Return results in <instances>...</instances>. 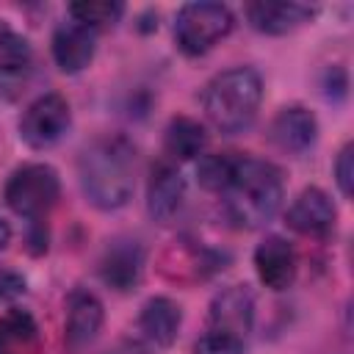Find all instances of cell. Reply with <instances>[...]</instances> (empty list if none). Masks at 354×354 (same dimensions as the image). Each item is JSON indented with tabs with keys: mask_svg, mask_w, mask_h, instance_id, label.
<instances>
[{
	"mask_svg": "<svg viewBox=\"0 0 354 354\" xmlns=\"http://www.w3.org/2000/svg\"><path fill=\"white\" fill-rule=\"evenodd\" d=\"M218 196L235 227L257 230L277 216L285 196V180L271 160L235 152L230 180Z\"/></svg>",
	"mask_w": 354,
	"mask_h": 354,
	"instance_id": "obj_1",
	"label": "cell"
},
{
	"mask_svg": "<svg viewBox=\"0 0 354 354\" xmlns=\"http://www.w3.org/2000/svg\"><path fill=\"white\" fill-rule=\"evenodd\" d=\"M86 199L100 210H119L136 191V147L124 136H100L77 158Z\"/></svg>",
	"mask_w": 354,
	"mask_h": 354,
	"instance_id": "obj_2",
	"label": "cell"
},
{
	"mask_svg": "<svg viewBox=\"0 0 354 354\" xmlns=\"http://www.w3.org/2000/svg\"><path fill=\"white\" fill-rule=\"evenodd\" d=\"M263 102V77L252 66L218 72L202 91V108L210 124L227 136L243 133L257 119Z\"/></svg>",
	"mask_w": 354,
	"mask_h": 354,
	"instance_id": "obj_3",
	"label": "cell"
},
{
	"mask_svg": "<svg viewBox=\"0 0 354 354\" xmlns=\"http://www.w3.org/2000/svg\"><path fill=\"white\" fill-rule=\"evenodd\" d=\"M254 326V293L249 285L221 288L207 313V329L199 335L210 354H243Z\"/></svg>",
	"mask_w": 354,
	"mask_h": 354,
	"instance_id": "obj_4",
	"label": "cell"
},
{
	"mask_svg": "<svg viewBox=\"0 0 354 354\" xmlns=\"http://www.w3.org/2000/svg\"><path fill=\"white\" fill-rule=\"evenodd\" d=\"M3 199L11 207V213L36 224L58 205L61 177L50 163H25L14 169L11 177L6 180Z\"/></svg>",
	"mask_w": 354,
	"mask_h": 354,
	"instance_id": "obj_5",
	"label": "cell"
},
{
	"mask_svg": "<svg viewBox=\"0 0 354 354\" xmlns=\"http://www.w3.org/2000/svg\"><path fill=\"white\" fill-rule=\"evenodd\" d=\"M235 25L224 3H185L174 17V41L180 53L196 58L210 53Z\"/></svg>",
	"mask_w": 354,
	"mask_h": 354,
	"instance_id": "obj_6",
	"label": "cell"
},
{
	"mask_svg": "<svg viewBox=\"0 0 354 354\" xmlns=\"http://www.w3.org/2000/svg\"><path fill=\"white\" fill-rule=\"evenodd\" d=\"M72 124V111L64 94L50 91L36 97L19 116V138L30 149H50L55 147Z\"/></svg>",
	"mask_w": 354,
	"mask_h": 354,
	"instance_id": "obj_7",
	"label": "cell"
},
{
	"mask_svg": "<svg viewBox=\"0 0 354 354\" xmlns=\"http://www.w3.org/2000/svg\"><path fill=\"white\" fill-rule=\"evenodd\" d=\"M33 75V53L30 44L0 19V97L14 102L22 97Z\"/></svg>",
	"mask_w": 354,
	"mask_h": 354,
	"instance_id": "obj_8",
	"label": "cell"
},
{
	"mask_svg": "<svg viewBox=\"0 0 354 354\" xmlns=\"http://www.w3.org/2000/svg\"><path fill=\"white\" fill-rule=\"evenodd\" d=\"M335 221H337V210H335L329 194L321 191V188H315V185L304 188L293 199V205L288 207V213H285V224L293 232H299L304 238H318V241L332 235Z\"/></svg>",
	"mask_w": 354,
	"mask_h": 354,
	"instance_id": "obj_9",
	"label": "cell"
},
{
	"mask_svg": "<svg viewBox=\"0 0 354 354\" xmlns=\"http://www.w3.org/2000/svg\"><path fill=\"white\" fill-rule=\"evenodd\" d=\"M105 324V307L88 288H75L66 296V321H64V340L66 348L77 351L97 340Z\"/></svg>",
	"mask_w": 354,
	"mask_h": 354,
	"instance_id": "obj_10",
	"label": "cell"
},
{
	"mask_svg": "<svg viewBox=\"0 0 354 354\" xmlns=\"http://www.w3.org/2000/svg\"><path fill=\"white\" fill-rule=\"evenodd\" d=\"M50 50H53V61L61 72L77 75L91 64V58L97 53V30L83 22H75V19L61 22L53 30Z\"/></svg>",
	"mask_w": 354,
	"mask_h": 354,
	"instance_id": "obj_11",
	"label": "cell"
},
{
	"mask_svg": "<svg viewBox=\"0 0 354 354\" xmlns=\"http://www.w3.org/2000/svg\"><path fill=\"white\" fill-rule=\"evenodd\" d=\"M254 271L268 290H288L299 271L296 249L282 235H266L254 249Z\"/></svg>",
	"mask_w": 354,
	"mask_h": 354,
	"instance_id": "obj_12",
	"label": "cell"
},
{
	"mask_svg": "<svg viewBox=\"0 0 354 354\" xmlns=\"http://www.w3.org/2000/svg\"><path fill=\"white\" fill-rule=\"evenodd\" d=\"M268 138L277 149L288 155H301L318 138V119L304 105H288L271 119Z\"/></svg>",
	"mask_w": 354,
	"mask_h": 354,
	"instance_id": "obj_13",
	"label": "cell"
},
{
	"mask_svg": "<svg viewBox=\"0 0 354 354\" xmlns=\"http://www.w3.org/2000/svg\"><path fill=\"white\" fill-rule=\"evenodd\" d=\"M185 199V180L180 174V169L169 160H160L147 183V213L152 221L169 224Z\"/></svg>",
	"mask_w": 354,
	"mask_h": 354,
	"instance_id": "obj_14",
	"label": "cell"
},
{
	"mask_svg": "<svg viewBox=\"0 0 354 354\" xmlns=\"http://www.w3.org/2000/svg\"><path fill=\"white\" fill-rule=\"evenodd\" d=\"M144 274V249L138 241H113L100 257V279L113 290H133Z\"/></svg>",
	"mask_w": 354,
	"mask_h": 354,
	"instance_id": "obj_15",
	"label": "cell"
},
{
	"mask_svg": "<svg viewBox=\"0 0 354 354\" xmlns=\"http://www.w3.org/2000/svg\"><path fill=\"white\" fill-rule=\"evenodd\" d=\"M315 11L318 8L307 3H249L246 19L254 30L266 36H285L307 25L315 17Z\"/></svg>",
	"mask_w": 354,
	"mask_h": 354,
	"instance_id": "obj_16",
	"label": "cell"
},
{
	"mask_svg": "<svg viewBox=\"0 0 354 354\" xmlns=\"http://www.w3.org/2000/svg\"><path fill=\"white\" fill-rule=\"evenodd\" d=\"M218 268V254L199 246V243H174L166 249L163 254V274L171 279H183V282H194V279H205Z\"/></svg>",
	"mask_w": 354,
	"mask_h": 354,
	"instance_id": "obj_17",
	"label": "cell"
},
{
	"mask_svg": "<svg viewBox=\"0 0 354 354\" xmlns=\"http://www.w3.org/2000/svg\"><path fill=\"white\" fill-rule=\"evenodd\" d=\"M180 324H183V313H180V307L169 296L147 299V304L141 307V315H138L141 335L152 346H160V348H166V346H171L177 340Z\"/></svg>",
	"mask_w": 354,
	"mask_h": 354,
	"instance_id": "obj_18",
	"label": "cell"
},
{
	"mask_svg": "<svg viewBox=\"0 0 354 354\" xmlns=\"http://www.w3.org/2000/svg\"><path fill=\"white\" fill-rule=\"evenodd\" d=\"M0 354H41V332L28 310L11 307L0 315Z\"/></svg>",
	"mask_w": 354,
	"mask_h": 354,
	"instance_id": "obj_19",
	"label": "cell"
},
{
	"mask_svg": "<svg viewBox=\"0 0 354 354\" xmlns=\"http://www.w3.org/2000/svg\"><path fill=\"white\" fill-rule=\"evenodd\" d=\"M207 147V133L205 127L191 119V116H174L169 124H166V133H163V152L171 163H185V160H194L205 152Z\"/></svg>",
	"mask_w": 354,
	"mask_h": 354,
	"instance_id": "obj_20",
	"label": "cell"
},
{
	"mask_svg": "<svg viewBox=\"0 0 354 354\" xmlns=\"http://www.w3.org/2000/svg\"><path fill=\"white\" fill-rule=\"evenodd\" d=\"M66 11L75 22H83V25L100 30V28L116 25L124 14V6L116 3V0H91V3L86 0V3H72Z\"/></svg>",
	"mask_w": 354,
	"mask_h": 354,
	"instance_id": "obj_21",
	"label": "cell"
},
{
	"mask_svg": "<svg viewBox=\"0 0 354 354\" xmlns=\"http://www.w3.org/2000/svg\"><path fill=\"white\" fill-rule=\"evenodd\" d=\"M232 160H235V152H213V155H202L199 158V166H196V177H199V185L210 194H221L227 180H230V171H232Z\"/></svg>",
	"mask_w": 354,
	"mask_h": 354,
	"instance_id": "obj_22",
	"label": "cell"
},
{
	"mask_svg": "<svg viewBox=\"0 0 354 354\" xmlns=\"http://www.w3.org/2000/svg\"><path fill=\"white\" fill-rule=\"evenodd\" d=\"M335 183L340 188V194L348 199L351 196V185H354V144H343L337 158H335Z\"/></svg>",
	"mask_w": 354,
	"mask_h": 354,
	"instance_id": "obj_23",
	"label": "cell"
},
{
	"mask_svg": "<svg viewBox=\"0 0 354 354\" xmlns=\"http://www.w3.org/2000/svg\"><path fill=\"white\" fill-rule=\"evenodd\" d=\"M22 293H25V277L11 268H0V301L17 299Z\"/></svg>",
	"mask_w": 354,
	"mask_h": 354,
	"instance_id": "obj_24",
	"label": "cell"
},
{
	"mask_svg": "<svg viewBox=\"0 0 354 354\" xmlns=\"http://www.w3.org/2000/svg\"><path fill=\"white\" fill-rule=\"evenodd\" d=\"M111 354H147V348L138 340H122L119 346L111 348Z\"/></svg>",
	"mask_w": 354,
	"mask_h": 354,
	"instance_id": "obj_25",
	"label": "cell"
},
{
	"mask_svg": "<svg viewBox=\"0 0 354 354\" xmlns=\"http://www.w3.org/2000/svg\"><path fill=\"white\" fill-rule=\"evenodd\" d=\"M8 241H11V227H8V224L0 218V252L8 246Z\"/></svg>",
	"mask_w": 354,
	"mask_h": 354,
	"instance_id": "obj_26",
	"label": "cell"
}]
</instances>
